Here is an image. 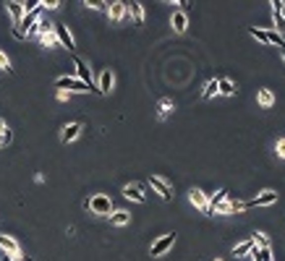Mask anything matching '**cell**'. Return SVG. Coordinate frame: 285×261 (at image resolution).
<instances>
[{"mask_svg": "<svg viewBox=\"0 0 285 261\" xmlns=\"http://www.w3.org/2000/svg\"><path fill=\"white\" fill-rule=\"evenodd\" d=\"M55 87H58L60 91H68V94H71V91H89L87 84L79 81L76 76H60L58 81H55Z\"/></svg>", "mask_w": 285, "mask_h": 261, "instance_id": "7a4b0ae2", "label": "cell"}, {"mask_svg": "<svg viewBox=\"0 0 285 261\" xmlns=\"http://www.w3.org/2000/svg\"><path fill=\"white\" fill-rule=\"evenodd\" d=\"M173 243H176V235H173V232H170V235L157 238V240L152 243V256H165V254L173 248Z\"/></svg>", "mask_w": 285, "mask_h": 261, "instance_id": "8992f818", "label": "cell"}, {"mask_svg": "<svg viewBox=\"0 0 285 261\" xmlns=\"http://www.w3.org/2000/svg\"><path fill=\"white\" fill-rule=\"evenodd\" d=\"M5 133H8V126H5V120L0 118V136H5Z\"/></svg>", "mask_w": 285, "mask_h": 261, "instance_id": "836d02e7", "label": "cell"}, {"mask_svg": "<svg viewBox=\"0 0 285 261\" xmlns=\"http://www.w3.org/2000/svg\"><path fill=\"white\" fill-rule=\"evenodd\" d=\"M8 141H11V130H8V133H5V136H0V149H3V146H5Z\"/></svg>", "mask_w": 285, "mask_h": 261, "instance_id": "d6a6232c", "label": "cell"}, {"mask_svg": "<svg viewBox=\"0 0 285 261\" xmlns=\"http://www.w3.org/2000/svg\"><path fill=\"white\" fill-rule=\"evenodd\" d=\"M256 99H259V105H262V107H272V105H275V94H272L270 89H259Z\"/></svg>", "mask_w": 285, "mask_h": 261, "instance_id": "603a6c76", "label": "cell"}, {"mask_svg": "<svg viewBox=\"0 0 285 261\" xmlns=\"http://www.w3.org/2000/svg\"><path fill=\"white\" fill-rule=\"evenodd\" d=\"M68 97H71V94H68V91H58V99H60V102H66Z\"/></svg>", "mask_w": 285, "mask_h": 261, "instance_id": "e575fe53", "label": "cell"}, {"mask_svg": "<svg viewBox=\"0 0 285 261\" xmlns=\"http://www.w3.org/2000/svg\"><path fill=\"white\" fill-rule=\"evenodd\" d=\"M128 222H131V214H128L126 209H118V212L110 214V225H115V227H123V225H128Z\"/></svg>", "mask_w": 285, "mask_h": 261, "instance_id": "d6986e66", "label": "cell"}, {"mask_svg": "<svg viewBox=\"0 0 285 261\" xmlns=\"http://www.w3.org/2000/svg\"><path fill=\"white\" fill-rule=\"evenodd\" d=\"M76 79L84 81L87 87H92V81H95V76H92V68H89L84 60H79V58H76Z\"/></svg>", "mask_w": 285, "mask_h": 261, "instance_id": "7c38bea8", "label": "cell"}, {"mask_svg": "<svg viewBox=\"0 0 285 261\" xmlns=\"http://www.w3.org/2000/svg\"><path fill=\"white\" fill-rule=\"evenodd\" d=\"M228 196H231V191H228V188H220L217 193L209 196V214H212V212H215L223 201H228Z\"/></svg>", "mask_w": 285, "mask_h": 261, "instance_id": "e0dca14e", "label": "cell"}, {"mask_svg": "<svg viewBox=\"0 0 285 261\" xmlns=\"http://www.w3.org/2000/svg\"><path fill=\"white\" fill-rule=\"evenodd\" d=\"M256 246H254V240L249 238V240H243V243H236L233 246V256L236 259H243V256H251V251H254Z\"/></svg>", "mask_w": 285, "mask_h": 261, "instance_id": "2e32d148", "label": "cell"}, {"mask_svg": "<svg viewBox=\"0 0 285 261\" xmlns=\"http://www.w3.org/2000/svg\"><path fill=\"white\" fill-rule=\"evenodd\" d=\"M60 3L58 0H50V3H42V8H48V11H55V8H58Z\"/></svg>", "mask_w": 285, "mask_h": 261, "instance_id": "1f68e13d", "label": "cell"}, {"mask_svg": "<svg viewBox=\"0 0 285 261\" xmlns=\"http://www.w3.org/2000/svg\"><path fill=\"white\" fill-rule=\"evenodd\" d=\"M280 55H283V60H285V50H280Z\"/></svg>", "mask_w": 285, "mask_h": 261, "instance_id": "8d00e7d4", "label": "cell"}, {"mask_svg": "<svg viewBox=\"0 0 285 261\" xmlns=\"http://www.w3.org/2000/svg\"><path fill=\"white\" fill-rule=\"evenodd\" d=\"M272 18H275V26H278V34L285 32V3L283 0H272Z\"/></svg>", "mask_w": 285, "mask_h": 261, "instance_id": "ba28073f", "label": "cell"}, {"mask_svg": "<svg viewBox=\"0 0 285 261\" xmlns=\"http://www.w3.org/2000/svg\"><path fill=\"white\" fill-rule=\"evenodd\" d=\"M217 94V79H212V81H207V87H204V91H201V97L204 99H212Z\"/></svg>", "mask_w": 285, "mask_h": 261, "instance_id": "484cf974", "label": "cell"}, {"mask_svg": "<svg viewBox=\"0 0 285 261\" xmlns=\"http://www.w3.org/2000/svg\"><path fill=\"white\" fill-rule=\"evenodd\" d=\"M40 40H42V44H45V47H55V44H58V37H55V29H52V32H48V34H42Z\"/></svg>", "mask_w": 285, "mask_h": 261, "instance_id": "83f0119b", "label": "cell"}, {"mask_svg": "<svg viewBox=\"0 0 285 261\" xmlns=\"http://www.w3.org/2000/svg\"><path fill=\"white\" fill-rule=\"evenodd\" d=\"M107 13H110V18H113V21H123V18L128 16V5L121 3V0H115V3L107 5Z\"/></svg>", "mask_w": 285, "mask_h": 261, "instance_id": "8fae6325", "label": "cell"}, {"mask_svg": "<svg viewBox=\"0 0 285 261\" xmlns=\"http://www.w3.org/2000/svg\"><path fill=\"white\" fill-rule=\"evenodd\" d=\"M84 207H87L92 214H97V217H110V212H113V201H110L105 193H97V196H92Z\"/></svg>", "mask_w": 285, "mask_h": 261, "instance_id": "6da1fadb", "label": "cell"}, {"mask_svg": "<svg viewBox=\"0 0 285 261\" xmlns=\"http://www.w3.org/2000/svg\"><path fill=\"white\" fill-rule=\"evenodd\" d=\"M149 185H152L154 193H160L162 201H173V185L165 180V178H160V175H152V178H149Z\"/></svg>", "mask_w": 285, "mask_h": 261, "instance_id": "3957f363", "label": "cell"}, {"mask_svg": "<svg viewBox=\"0 0 285 261\" xmlns=\"http://www.w3.org/2000/svg\"><path fill=\"white\" fill-rule=\"evenodd\" d=\"M170 113H173V102H170V99H162L160 105H157V115H160V120H165Z\"/></svg>", "mask_w": 285, "mask_h": 261, "instance_id": "cb8c5ba5", "label": "cell"}, {"mask_svg": "<svg viewBox=\"0 0 285 261\" xmlns=\"http://www.w3.org/2000/svg\"><path fill=\"white\" fill-rule=\"evenodd\" d=\"M113 81H115V76H113V71H102L99 73V79H97V91L99 94H110L113 91Z\"/></svg>", "mask_w": 285, "mask_h": 261, "instance_id": "9c48e42d", "label": "cell"}, {"mask_svg": "<svg viewBox=\"0 0 285 261\" xmlns=\"http://www.w3.org/2000/svg\"><path fill=\"white\" fill-rule=\"evenodd\" d=\"M254 246H259V248H270V238L264 235V232H254Z\"/></svg>", "mask_w": 285, "mask_h": 261, "instance_id": "4316f807", "label": "cell"}, {"mask_svg": "<svg viewBox=\"0 0 285 261\" xmlns=\"http://www.w3.org/2000/svg\"><path fill=\"white\" fill-rule=\"evenodd\" d=\"M249 34L254 37V40H259L262 44H270V37H267V32H264V29H256V26H249Z\"/></svg>", "mask_w": 285, "mask_h": 261, "instance_id": "d4e9b609", "label": "cell"}, {"mask_svg": "<svg viewBox=\"0 0 285 261\" xmlns=\"http://www.w3.org/2000/svg\"><path fill=\"white\" fill-rule=\"evenodd\" d=\"M3 261H18V259H13V256H8V254H5V256H3Z\"/></svg>", "mask_w": 285, "mask_h": 261, "instance_id": "d590c367", "label": "cell"}, {"mask_svg": "<svg viewBox=\"0 0 285 261\" xmlns=\"http://www.w3.org/2000/svg\"><path fill=\"white\" fill-rule=\"evenodd\" d=\"M173 29H176L178 34H183V32L189 29V16L183 13V11H176V13H173Z\"/></svg>", "mask_w": 285, "mask_h": 261, "instance_id": "ac0fdd59", "label": "cell"}, {"mask_svg": "<svg viewBox=\"0 0 285 261\" xmlns=\"http://www.w3.org/2000/svg\"><path fill=\"white\" fill-rule=\"evenodd\" d=\"M5 8H8V13H11V18H13V26L18 29V26H21V18H24V8H21V3L11 0V3H5Z\"/></svg>", "mask_w": 285, "mask_h": 261, "instance_id": "9a60e30c", "label": "cell"}, {"mask_svg": "<svg viewBox=\"0 0 285 261\" xmlns=\"http://www.w3.org/2000/svg\"><path fill=\"white\" fill-rule=\"evenodd\" d=\"M275 149H278V157H280V160H285V138H278Z\"/></svg>", "mask_w": 285, "mask_h": 261, "instance_id": "f546056e", "label": "cell"}, {"mask_svg": "<svg viewBox=\"0 0 285 261\" xmlns=\"http://www.w3.org/2000/svg\"><path fill=\"white\" fill-rule=\"evenodd\" d=\"M0 68H3V71H11V60L5 58V52H0Z\"/></svg>", "mask_w": 285, "mask_h": 261, "instance_id": "4dcf8cb0", "label": "cell"}, {"mask_svg": "<svg viewBox=\"0 0 285 261\" xmlns=\"http://www.w3.org/2000/svg\"><path fill=\"white\" fill-rule=\"evenodd\" d=\"M123 196H126V199H131V201H136V204H144L146 201V196L142 193L139 185H131V183L123 185Z\"/></svg>", "mask_w": 285, "mask_h": 261, "instance_id": "5bb4252c", "label": "cell"}, {"mask_svg": "<svg viewBox=\"0 0 285 261\" xmlns=\"http://www.w3.org/2000/svg\"><path fill=\"white\" fill-rule=\"evenodd\" d=\"M79 133H81V123H68L66 128H63L60 138L68 144V141H73V138H79Z\"/></svg>", "mask_w": 285, "mask_h": 261, "instance_id": "ffe728a7", "label": "cell"}, {"mask_svg": "<svg viewBox=\"0 0 285 261\" xmlns=\"http://www.w3.org/2000/svg\"><path fill=\"white\" fill-rule=\"evenodd\" d=\"M128 5V16H134L136 24H144V5L142 3H126Z\"/></svg>", "mask_w": 285, "mask_h": 261, "instance_id": "7402d4cb", "label": "cell"}, {"mask_svg": "<svg viewBox=\"0 0 285 261\" xmlns=\"http://www.w3.org/2000/svg\"><path fill=\"white\" fill-rule=\"evenodd\" d=\"M55 37H58V42L63 44V47L76 50V42H73V37H71V32L66 29V26H55Z\"/></svg>", "mask_w": 285, "mask_h": 261, "instance_id": "4fadbf2b", "label": "cell"}, {"mask_svg": "<svg viewBox=\"0 0 285 261\" xmlns=\"http://www.w3.org/2000/svg\"><path fill=\"white\" fill-rule=\"evenodd\" d=\"M275 201H278V193H275V191H262L256 199L243 201V204H246V209H249V207H272Z\"/></svg>", "mask_w": 285, "mask_h": 261, "instance_id": "52a82bcc", "label": "cell"}, {"mask_svg": "<svg viewBox=\"0 0 285 261\" xmlns=\"http://www.w3.org/2000/svg\"><path fill=\"white\" fill-rule=\"evenodd\" d=\"M0 248H3L8 256L18 259V261L24 259V256H21V246H18V240H13L11 235H3V232H0Z\"/></svg>", "mask_w": 285, "mask_h": 261, "instance_id": "5b68a950", "label": "cell"}, {"mask_svg": "<svg viewBox=\"0 0 285 261\" xmlns=\"http://www.w3.org/2000/svg\"><path fill=\"white\" fill-rule=\"evenodd\" d=\"M217 94L233 97V94H236V84H233L231 79H217Z\"/></svg>", "mask_w": 285, "mask_h": 261, "instance_id": "44dd1931", "label": "cell"}, {"mask_svg": "<svg viewBox=\"0 0 285 261\" xmlns=\"http://www.w3.org/2000/svg\"><path fill=\"white\" fill-rule=\"evenodd\" d=\"M189 201L194 204V207L199 209V212H204V214H209V196L201 191V188H191L189 191Z\"/></svg>", "mask_w": 285, "mask_h": 261, "instance_id": "277c9868", "label": "cell"}, {"mask_svg": "<svg viewBox=\"0 0 285 261\" xmlns=\"http://www.w3.org/2000/svg\"><path fill=\"white\" fill-rule=\"evenodd\" d=\"M254 261H256V259H254Z\"/></svg>", "mask_w": 285, "mask_h": 261, "instance_id": "74e56055", "label": "cell"}, {"mask_svg": "<svg viewBox=\"0 0 285 261\" xmlns=\"http://www.w3.org/2000/svg\"><path fill=\"white\" fill-rule=\"evenodd\" d=\"M246 209V204L243 201H233L231 196H228V201H223L220 207L212 212V214H236V212H243Z\"/></svg>", "mask_w": 285, "mask_h": 261, "instance_id": "30bf717a", "label": "cell"}, {"mask_svg": "<svg viewBox=\"0 0 285 261\" xmlns=\"http://www.w3.org/2000/svg\"><path fill=\"white\" fill-rule=\"evenodd\" d=\"M84 5H89L92 11H105V8H107V3H102V0H92V3H89V0H87Z\"/></svg>", "mask_w": 285, "mask_h": 261, "instance_id": "f1b7e54d", "label": "cell"}]
</instances>
